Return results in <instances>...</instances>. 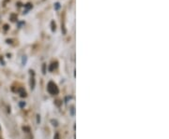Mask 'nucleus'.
Instances as JSON below:
<instances>
[{
  "label": "nucleus",
  "mask_w": 169,
  "mask_h": 139,
  "mask_svg": "<svg viewBox=\"0 0 169 139\" xmlns=\"http://www.w3.org/2000/svg\"><path fill=\"white\" fill-rule=\"evenodd\" d=\"M47 91H49V94H58V86H56L53 81H50L48 83V86H47Z\"/></svg>",
  "instance_id": "nucleus-1"
},
{
  "label": "nucleus",
  "mask_w": 169,
  "mask_h": 139,
  "mask_svg": "<svg viewBox=\"0 0 169 139\" xmlns=\"http://www.w3.org/2000/svg\"><path fill=\"white\" fill-rule=\"evenodd\" d=\"M55 67H56V63L55 64H52V65H51V67L49 68V70L50 71H53V69L55 68Z\"/></svg>",
  "instance_id": "nucleus-2"
},
{
  "label": "nucleus",
  "mask_w": 169,
  "mask_h": 139,
  "mask_svg": "<svg viewBox=\"0 0 169 139\" xmlns=\"http://www.w3.org/2000/svg\"><path fill=\"white\" fill-rule=\"evenodd\" d=\"M51 24H52V31L54 32V31H55V23L54 22L51 23Z\"/></svg>",
  "instance_id": "nucleus-3"
},
{
  "label": "nucleus",
  "mask_w": 169,
  "mask_h": 139,
  "mask_svg": "<svg viewBox=\"0 0 169 139\" xmlns=\"http://www.w3.org/2000/svg\"><path fill=\"white\" fill-rule=\"evenodd\" d=\"M59 8H60V4H59V3H56V4L55 5V9H58Z\"/></svg>",
  "instance_id": "nucleus-4"
},
{
  "label": "nucleus",
  "mask_w": 169,
  "mask_h": 139,
  "mask_svg": "<svg viewBox=\"0 0 169 139\" xmlns=\"http://www.w3.org/2000/svg\"><path fill=\"white\" fill-rule=\"evenodd\" d=\"M54 139H59V135H58V133H55V135Z\"/></svg>",
  "instance_id": "nucleus-5"
},
{
  "label": "nucleus",
  "mask_w": 169,
  "mask_h": 139,
  "mask_svg": "<svg viewBox=\"0 0 169 139\" xmlns=\"http://www.w3.org/2000/svg\"><path fill=\"white\" fill-rule=\"evenodd\" d=\"M25 62H27V58H25L24 56V58H23V65L25 64Z\"/></svg>",
  "instance_id": "nucleus-6"
},
{
  "label": "nucleus",
  "mask_w": 169,
  "mask_h": 139,
  "mask_svg": "<svg viewBox=\"0 0 169 139\" xmlns=\"http://www.w3.org/2000/svg\"><path fill=\"white\" fill-rule=\"evenodd\" d=\"M40 116L38 115V116H37V122L40 123Z\"/></svg>",
  "instance_id": "nucleus-7"
}]
</instances>
